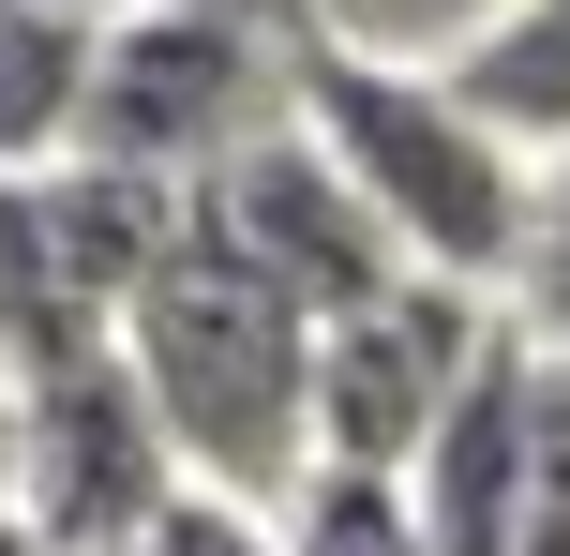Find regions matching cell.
<instances>
[{
    "label": "cell",
    "instance_id": "cell-1",
    "mask_svg": "<svg viewBox=\"0 0 570 556\" xmlns=\"http://www.w3.org/2000/svg\"><path fill=\"white\" fill-rule=\"evenodd\" d=\"M315 347H331V331H315L271 271H240L226 241H210V211L166 256V286L120 316V361H136V391L166 407L196 497L271 511V527L315 497V467H331V451H315Z\"/></svg>",
    "mask_w": 570,
    "mask_h": 556
},
{
    "label": "cell",
    "instance_id": "cell-2",
    "mask_svg": "<svg viewBox=\"0 0 570 556\" xmlns=\"http://www.w3.org/2000/svg\"><path fill=\"white\" fill-rule=\"evenodd\" d=\"M301 120L345 150V181H361L375 211H391V241L421 271H451V286H495L511 301L525 271V211H541V166H525L511 136H495L481 106H465L435 60H375V46H315V90Z\"/></svg>",
    "mask_w": 570,
    "mask_h": 556
},
{
    "label": "cell",
    "instance_id": "cell-3",
    "mask_svg": "<svg viewBox=\"0 0 570 556\" xmlns=\"http://www.w3.org/2000/svg\"><path fill=\"white\" fill-rule=\"evenodd\" d=\"M315 46H331L315 0H180V16H136L106 46V90H90V150L210 196L240 150L301 136Z\"/></svg>",
    "mask_w": 570,
    "mask_h": 556
},
{
    "label": "cell",
    "instance_id": "cell-4",
    "mask_svg": "<svg viewBox=\"0 0 570 556\" xmlns=\"http://www.w3.org/2000/svg\"><path fill=\"white\" fill-rule=\"evenodd\" d=\"M495 361H511V301L421 271V286H391L375 316H345L315 347V451L361 481H421V451L465 421V391Z\"/></svg>",
    "mask_w": 570,
    "mask_h": 556
},
{
    "label": "cell",
    "instance_id": "cell-5",
    "mask_svg": "<svg viewBox=\"0 0 570 556\" xmlns=\"http://www.w3.org/2000/svg\"><path fill=\"white\" fill-rule=\"evenodd\" d=\"M180 497H196V467H180L166 407L136 391V361H120V347L30 391V437H16V511H30L60 556H136Z\"/></svg>",
    "mask_w": 570,
    "mask_h": 556
},
{
    "label": "cell",
    "instance_id": "cell-6",
    "mask_svg": "<svg viewBox=\"0 0 570 556\" xmlns=\"http://www.w3.org/2000/svg\"><path fill=\"white\" fill-rule=\"evenodd\" d=\"M196 211H210V241H226L240 271H271V286L301 301L315 331H345V316H375L391 286H421V256L391 241V211L345 181V150L315 136V120H301V136H271V150H240Z\"/></svg>",
    "mask_w": 570,
    "mask_h": 556
},
{
    "label": "cell",
    "instance_id": "cell-7",
    "mask_svg": "<svg viewBox=\"0 0 570 556\" xmlns=\"http://www.w3.org/2000/svg\"><path fill=\"white\" fill-rule=\"evenodd\" d=\"M90 90H106V30L0 0V181H46L90 150Z\"/></svg>",
    "mask_w": 570,
    "mask_h": 556
},
{
    "label": "cell",
    "instance_id": "cell-8",
    "mask_svg": "<svg viewBox=\"0 0 570 556\" xmlns=\"http://www.w3.org/2000/svg\"><path fill=\"white\" fill-rule=\"evenodd\" d=\"M435 76H451L525 166H556V150H570V0H495Z\"/></svg>",
    "mask_w": 570,
    "mask_h": 556
},
{
    "label": "cell",
    "instance_id": "cell-9",
    "mask_svg": "<svg viewBox=\"0 0 570 556\" xmlns=\"http://www.w3.org/2000/svg\"><path fill=\"white\" fill-rule=\"evenodd\" d=\"M0 347H16V377H30V391L120 347V316H90V301H76V271H60L46 211H30V181H0Z\"/></svg>",
    "mask_w": 570,
    "mask_h": 556
},
{
    "label": "cell",
    "instance_id": "cell-10",
    "mask_svg": "<svg viewBox=\"0 0 570 556\" xmlns=\"http://www.w3.org/2000/svg\"><path fill=\"white\" fill-rule=\"evenodd\" d=\"M285 556H435V542H421V497H405V481L315 467V497L285 511Z\"/></svg>",
    "mask_w": 570,
    "mask_h": 556
},
{
    "label": "cell",
    "instance_id": "cell-11",
    "mask_svg": "<svg viewBox=\"0 0 570 556\" xmlns=\"http://www.w3.org/2000/svg\"><path fill=\"white\" fill-rule=\"evenodd\" d=\"M511 331L570 361V150L541 166V211H525V271H511Z\"/></svg>",
    "mask_w": 570,
    "mask_h": 556
},
{
    "label": "cell",
    "instance_id": "cell-12",
    "mask_svg": "<svg viewBox=\"0 0 570 556\" xmlns=\"http://www.w3.org/2000/svg\"><path fill=\"white\" fill-rule=\"evenodd\" d=\"M136 556H285V527H271V511H226V497H180Z\"/></svg>",
    "mask_w": 570,
    "mask_h": 556
},
{
    "label": "cell",
    "instance_id": "cell-13",
    "mask_svg": "<svg viewBox=\"0 0 570 556\" xmlns=\"http://www.w3.org/2000/svg\"><path fill=\"white\" fill-rule=\"evenodd\" d=\"M16 437H30V377H16V347H0V497H16Z\"/></svg>",
    "mask_w": 570,
    "mask_h": 556
},
{
    "label": "cell",
    "instance_id": "cell-14",
    "mask_svg": "<svg viewBox=\"0 0 570 556\" xmlns=\"http://www.w3.org/2000/svg\"><path fill=\"white\" fill-rule=\"evenodd\" d=\"M46 16H76V30H106V46H120L136 16H180V0H46Z\"/></svg>",
    "mask_w": 570,
    "mask_h": 556
},
{
    "label": "cell",
    "instance_id": "cell-15",
    "mask_svg": "<svg viewBox=\"0 0 570 556\" xmlns=\"http://www.w3.org/2000/svg\"><path fill=\"white\" fill-rule=\"evenodd\" d=\"M0 556H60V542H46V527H30V511H16V497H0Z\"/></svg>",
    "mask_w": 570,
    "mask_h": 556
}]
</instances>
